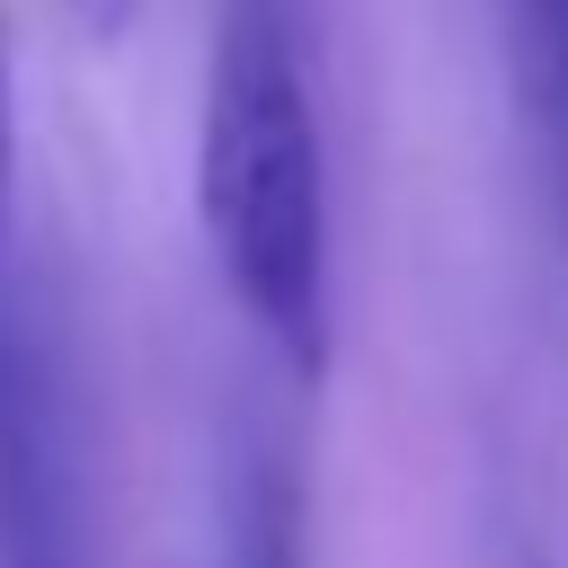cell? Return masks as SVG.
Here are the masks:
<instances>
[{
    "label": "cell",
    "instance_id": "cell-1",
    "mask_svg": "<svg viewBox=\"0 0 568 568\" xmlns=\"http://www.w3.org/2000/svg\"><path fill=\"white\" fill-rule=\"evenodd\" d=\"M195 222L293 382L328 373V151L293 0H222L195 115Z\"/></svg>",
    "mask_w": 568,
    "mask_h": 568
},
{
    "label": "cell",
    "instance_id": "cell-2",
    "mask_svg": "<svg viewBox=\"0 0 568 568\" xmlns=\"http://www.w3.org/2000/svg\"><path fill=\"white\" fill-rule=\"evenodd\" d=\"M80 417L53 311L0 275V568H80Z\"/></svg>",
    "mask_w": 568,
    "mask_h": 568
},
{
    "label": "cell",
    "instance_id": "cell-3",
    "mask_svg": "<svg viewBox=\"0 0 568 568\" xmlns=\"http://www.w3.org/2000/svg\"><path fill=\"white\" fill-rule=\"evenodd\" d=\"M515 53H524V106L559 186V222H568V0H515Z\"/></svg>",
    "mask_w": 568,
    "mask_h": 568
},
{
    "label": "cell",
    "instance_id": "cell-4",
    "mask_svg": "<svg viewBox=\"0 0 568 568\" xmlns=\"http://www.w3.org/2000/svg\"><path fill=\"white\" fill-rule=\"evenodd\" d=\"M231 568H302V515H293V488L275 470L240 506V559Z\"/></svg>",
    "mask_w": 568,
    "mask_h": 568
},
{
    "label": "cell",
    "instance_id": "cell-5",
    "mask_svg": "<svg viewBox=\"0 0 568 568\" xmlns=\"http://www.w3.org/2000/svg\"><path fill=\"white\" fill-rule=\"evenodd\" d=\"M9 195H18V71H9V18H0V275L9 257Z\"/></svg>",
    "mask_w": 568,
    "mask_h": 568
},
{
    "label": "cell",
    "instance_id": "cell-6",
    "mask_svg": "<svg viewBox=\"0 0 568 568\" xmlns=\"http://www.w3.org/2000/svg\"><path fill=\"white\" fill-rule=\"evenodd\" d=\"M71 9H80V27H89V36H124V27L142 18V0H71Z\"/></svg>",
    "mask_w": 568,
    "mask_h": 568
}]
</instances>
